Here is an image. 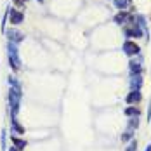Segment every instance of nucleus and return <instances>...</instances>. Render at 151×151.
Wrapping results in <instances>:
<instances>
[{
  "instance_id": "1",
  "label": "nucleus",
  "mask_w": 151,
  "mask_h": 151,
  "mask_svg": "<svg viewBox=\"0 0 151 151\" xmlns=\"http://www.w3.org/2000/svg\"><path fill=\"white\" fill-rule=\"evenodd\" d=\"M125 50H127V52H130V54H134V52L139 50V47H137L136 44H132V42H125Z\"/></svg>"
},
{
  "instance_id": "2",
  "label": "nucleus",
  "mask_w": 151,
  "mask_h": 151,
  "mask_svg": "<svg viewBox=\"0 0 151 151\" xmlns=\"http://www.w3.org/2000/svg\"><path fill=\"white\" fill-rule=\"evenodd\" d=\"M11 21H12V23H21V21H23V16H21V12L14 11V12H12V16H11Z\"/></svg>"
}]
</instances>
